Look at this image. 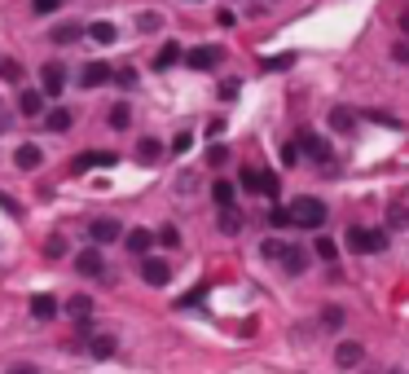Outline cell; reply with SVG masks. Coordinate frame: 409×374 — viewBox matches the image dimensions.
<instances>
[{"label":"cell","instance_id":"6da1fadb","mask_svg":"<svg viewBox=\"0 0 409 374\" xmlns=\"http://www.w3.org/2000/svg\"><path fill=\"white\" fill-rule=\"evenodd\" d=\"M291 224L317 234L321 224H326V203H321V198H313V194H299L295 203H291Z\"/></svg>","mask_w":409,"mask_h":374},{"label":"cell","instance_id":"7a4b0ae2","mask_svg":"<svg viewBox=\"0 0 409 374\" xmlns=\"http://www.w3.org/2000/svg\"><path fill=\"white\" fill-rule=\"evenodd\" d=\"M348 246H352L356 256L383 251V246H388V234H383V229H361V224H352V229H348Z\"/></svg>","mask_w":409,"mask_h":374},{"label":"cell","instance_id":"3957f363","mask_svg":"<svg viewBox=\"0 0 409 374\" xmlns=\"http://www.w3.org/2000/svg\"><path fill=\"white\" fill-rule=\"evenodd\" d=\"M40 88H44V97H58L66 88V66L62 62H44L40 66Z\"/></svg>","mask_w":409,"mask_h":374},{"label":"cell","instance_id":"277c9868","mask_svg":"<svg viewBox=\"0 0 409 374\" xmlns=\"http://www.w3.org/2000/svg\"><path fill=\"white\" fill-rule=\"evenodd\" d=\"M185 62H190V71H216L220 66V48L198 44V48H190V53H185Z\"/></svg>","mask_w":409,"mask_h":374},{"label":"cell","instance_id":"5b68a950","mask_svg":"<svg viewBox=\"0 0 409 374\" xmlns=\"http://www.w3.org/2000/svg\"><path fill=\"white\" fill-rule=\"evenodd\" d=\"M295 141H299V150H304L309 159H317V163H330V145H326L317 133H309V128H304V133H295Z\"/></svg>","mask_w":409,"mask_h":374},{"label":"cell","instance_id":"8992f818","mask_svg":"<svg viewBox=\"0 0 409 374\" xmlns=\"http://www.w3.org/2000/svg\"><path fill=\"white\" fill-rule=\"evenodd\" d=\"M106 80H115V71H110L106 62H84V66H80V84H84V88H101Z\"/></svg>","mask_w":409,"mask_h":374},{"label":"cell","instance_id":"52a82bcc","mask_svg":"<svg viewBox=\"0 0 409 374\" xmlns=\"http://www.w3.org/2000/svg\"><path fill=\"white\" fill-rule=\"evenodd\" d=\"M88 234H93V242H97V246H106V242H119V234H123V229H119V220L101 216V220H93V224H88Z\"/></svg>","mask_w":409,"mask_h":374},{"label":"cell","instance_id":"ba28073f","mask_svg":"<svg viewBox=\"0 0 409 374\" xmlns=\"http://www.w3.org/2000/svg\"><path fill=\"white\" fill-rule=\"evenodd\" d=\"M18 110L27 119H40L44 115V88H22L18 93Z\"/></svg>","mask_w":409,"mask_h":374},{"label":"cell","instance_id":"9c48e42d","mask_svg":"<svg viewBox=\"0 0 409 374\" xmlns=\"http://www.w3.org/2000/svg\"><path fill=\"white\" fill-rule=\"evenodd\" d=\"M75 269H80L84 278H101V273H106V260H101V251H97V246H88V251H80V256H75Z\"/></svg>","mask_w":409,"mask_h":374},{"label":"cell","instance_id":"30bf717a","mask_svg":"<svg viewBox=\"0 0 409 374\" xmlns=\"http://www.w3.org/2000/svg\"><path fill=\"white\" fill-rule=\"evenodd\" d=\"M335 361H339L343 370H356V365L366 361V348H361V343H352V339H343V343L335 348Z\"/></svg>","mask_w":409,"mask_h":374},{"label":"cell","instance_id":"8fae6325","mask_svg":"<svg viewBox=\"0 0 409 374\" xmlns=\"http://www.w3.org/2000/svg\"><path fill=\"white\" fill-rule=\"evenodd\" d=\"M40 159H44V155H40V145H36V141H22V145L14 150V163H18L22 172H36V167H40Z\"/></svg>","mask_w":409,"mask_h":374},{"label":"cell","instance_id":"7c38bea8","mask_svg":"<svg viewBox=\"0 0 409 374\" xmlns=\"http://www.w3.org/2000/svg\"><path fill=\"white\" fill-rule=\"evenodd\" d=\"M141 278H145L150 286H163V282L172 278V264H167V260H141Z\"/></svg>","mask_w":409,"mask_h":374},{"label":"cell","instance_id":"4fadbf2b","mask_svg":"<svg viewBox=\"0 0 409 374\" xmlns=\"http://www.w3.org/2000/svg\"><path fill=\"white\" fill-rule=\"evenodd\" d=\"M115 159H119V155H110V150H93V155H80L71 167H75V172H88V167H110Z\"/></svg>","mask_w":409,"mask_h":374},{"label":"cell","instance_id":"5bb4252c","mask_svg":"<svg viewBox=\"0 0 409 374\" xmlns=\"http://www.w3.org/2000/svg\"><path fill=\"white\" fill-rule=\"evenodd\" d=\"M88 353H93V357H101V361H106V357H115V335H106V331H93V335H88Z\"/></svg>","mask_w":409,"mask_h":374},{"label":"cell","instance_id":"9a60e30c","mask_svg":"<svg viewBox=\"0 0 409 374\" xmlns=\"http://www.w3.org/2000/svg\"><path fill=\"white\" fill-rule=\"evenodd\" d=\"M150 242H155V234H150V229H128V234H123V246H128L133 256H145Z\"/></svg>","mask_w":409,"mask_h":374},{"label":"cell","instance_id":"2e32d148","mask_svg":"<svg viewBox=\"0 0 409 374\" xmlns=\"http://www.w3.org/2000/svg\"><path fill=\"white\" fill-rule=\"evenodd\" d=\"M31 317L53 321V317H58V299H53V295H31Z\"/></svg>","mask_w":409,"mask_h":374},{"label":"cell","instance_id":"e0dca14e","mask_svg":"<svg viewBox=\"0 0 409 374\" xmlns=\"http://www.w3.org/2000/svg\"><path fill=\"white\" fill-rule=\"evenodd\" d=\"M185 53H181V44H176V40H167L163 48H159V58H155V71H172L176 62H181Z\"/></svg>","mask_w":409,"mask_h":374},{"label":"cell","instance_id":"ac0fdd59","mask_svg":"<svg viewBox=\"0 0 409 374\" xmlns=\"http://www.w3.org/2000/svg\"><path fill=\"white\" fill-rule=\"evenodd\" d=\"M330 128H335V133H352L356 128V115L348 106H335V110H330Z\"/></svg>","mask_w":409,"mask_h":374},{"label":"cell","instance_id":"d6986e66","mask_svg":"<svg viewBox=\"0 0 409 374\" xmlns=\"http://www.w3.org/2000/svg\"><path fill=\"white\" fill-rule=\"evenodd\" d=\"M282 269H286V273H304V269H309V251H304V246H286Z\"/></svg>","mask_w":409,"mask_h":374},{"label":"cell","instance_id":"ffe728a7","mask_svg":"<svg viewBox=\"0 0 409 374\" xmlns=\"http://www.w3.org/2000/svg\"><path fill=\"white\" fill-rule=\"evenodd\" d=\"M220 234H224V238L242 234V216H238L234 207H220Z\"/></svg>","mask_w":409,"mask_h":374},{"label":"cell","instance_id":"44dd1931","mask_svg":"<svg viewBox=\"0 0 409 374\" xmlns=\"http://www.w3.org/2000/svg\"><path fill=\"white\" fill-rule=\"evenodd\" d=\"M40 123H44V128H53V133H66V128H71V110L53 106V110H48V115H44Z\"/></svg>","mask_w":409,"mask_h":374},{"label":"cell","instance_id":"7402d4cb","mask_svg":"<svg viewBox=\"0 0 409 374\" xmlns=\"http://www.w3.org/2000/svg\"><path fill=\"white\" fill-rule=\"evenodd\" d=\"M137 155H141L145 163H155V159L163 155V141H159V137H141V141H137Z\"/></svg>","mask_w":409,"mask_h":374},{"label":"cell","instance_id":"603a6c76","mask_svg":"<svg viewBox=\"0 0 409 374\" xmlns=\"http://www.w3.org/2000/svg\"><path fill=\"white\" fill-rule=\"evenodd\" d=\"M80 36H84V31L75 27V22H58V27H53V44H75Z\"/></svg>","mask_w":409,"mask_h":374},{"label":"cell","instance_id":"cb8c5ba5","mask_svg":"<svg viewBox=\"0 0 409 374\" xmlns=\"http://www.w3.org/2000/svg\"><path fill=\"white\" fill-rule=\"evenodd\" d=\"M234 194H238V189L229 185V181H216V185H212V198H216V207H234Z\"/></svg>","mask_w":409,"mask_h":374},{"label":"cell","instance_id":"d4e9b609","mask_svg":"<svg viewBox=\"0 0 409 374\" xmlns=\"http://www.w3.org/2000/svg\"><path fill=\"white\" fill-rule=\"evenodd\" d=\"M66 313H71L75 321H84V317L93 313V299H88V295H75V299H71V304H66Z\"/></svg>","mask_w":409,"mask_h":374},{"label":"cell","instance_id":"484cf974","mask_svg":"<svg viewBox=\"0 0 409 374\" xmlns=\"http://www.w3.org/2000/svg\"><path fill=\"white\" fill-rule=\"evenodd\" d=\"M260 256H264V260H286V242L264 238V242H260Z\"/></svg>","mask_w":409,"mask_h":374},{"label":"cell","instance_id":"4316f807","mask_svg":"<svg viewBox=\"0 0 409 374\" xmlns=\"http://www.w3.org/2000/svg\"><path fill=\"white\" fill-rule=\"evenodd\" d=\"M106 123H110V128H128V123H133V110H128L123 102H115V106H110V119H106Z\"/></svg>","mask_w":409,"mask_h":374},{"label":"cell","instance_id":"83f0119b","mask_svg":"<svg viewBox=\"0 0 409 374\" xmlns=\"http://www.w3.org/2000/svg\"><path fill=\"white\" fill-rule=\"evenodd\" d=\"M159 27H163V14H155V9H145V14L137 18V31H145V36L159 31Z\"/></svg>","mask_w":409,"mask_h":374},{"label":"cell","instance_id":"f1b7e54d","mask_svg":"<svg viewBox=\"0 0 409 374\" xmlns=\"http://www.w3.org/2000/svg\"><path fill=\"white\" fill-rule=\"evenodd\" d=\"M260 185H264V172H260V167H242V189L260 194Z\"/></svg>","mask_w":409,"mask_h":374},{"label":"cell","instance_id":"f546056e","mask_svg":"<svg viewBox=\"0 0 409 374\" xmlns=\"http://www.w3.org/2000/svg\"><path fill=\"white\" fill-rule=\"evenodd\" d=\"M88 36H93L97 44H115V27H110V22H93Z\"/></svg>","mask_w":409,"mask_h":374},{"label":"cell","instance_id":"4dcf8cb0","mask_svg":"<svg viewBox=\"0 0 409 374\" xmlns=\"http://www.w3.org/2000/svg\"><path fill=\"white\" fill-rule=\"evenodd\" d=\"M286 66H295V53H282V58H264V62H260V71H269V75H273V71H286Z\"/></svg>","mask_w":409,"mask_h":374},{"label":"cell","instance_id":"1f68e13d","mask_svg":"<svg viewBox=\"0 0 409 374\" xmlns=\"http://www.w3.org/2000/svg\"><path fill=\"white\" fill-rule=\"evenodd\" d=\"M269 224H273V229H291V207H273Z\"/></svg>","mask_w":409,"mask_h":374},{"label":"cell","instance_id":"d6a6232c","mask_svg":"<svg viewBox=\"0 0 409 374\" xmlns=\"http://www.w3.org/2000/svg\"><path fill=\"white\" fill-rule=\"evenodd\" d=\"M317 256H321V260H335V256H339L335 238H326V234H321V238H317Z\"/></svg>","mask_w":409,"mask_h":374},{"label":"cell","instance_id":"836d02e7","mask_svg":"<svg viewBox=\"0 0 409 374\" xmlns=\"http://www.w3.org/2000/svg\"><path fill=\"white\" fill-rule=\"evenodd\" d=\"M159 242H163V246H176V242H181V229H176V224H163V229H159Z\"/></svg>","mask_w":409,"mask_h":374},{"label":"cell","instance_id":"e575fe53","mask_svg":"<svg viewBox=\"0 0 409 374\" xmlns=\"http://www.w3.org/2000/svg\"><path fill=\"white\" fill-rule=\"evenodd\" d=\"M299 159H304V150H299V141L291 137V141H286V150H282V163H299Z\"/></svg>","mask_w":409,"mask_h":374},{"label":"cell","instance_id":"d590c367","mask_svg":"<svg viewBox=\"0 0 409 374\" xmlns=\"http://www.w3.org/2000/svg\"><path fill=\"white\" fill-rule=\"evenodd\" d=\"M62 251H66V238L62 234H53V238L44 242V256H62Z\"/></svg>","mask_w":409,"mask_h":374},{"label":"cell","instance_id":"8d00e7d4","mask_svg":"<svg viewBox=\"0 0 409 374\" xmlns=\"http://www.w3.org/2000/svg\"><path fill=\"white\" fill-rule=\"evenodd\" d=\"M0 75H5L9 84H18V80H22V66H18V62H0Z\"/></svg>","mask_w":409,"mask_h":374},{"label":"cell","instance_id":"74e56055","mask_svg":"<svg viewBox=\"0 0 409 374\" xmlns=\"http://www.w3.org/2000/svg\"><path fill=\"white\" fill-rule=\"evenodd\" d=\"M115 80H119V88H137V71H133V66H123Z\"/></svg>","mask_w":409,"mask_h":374},{"label":"cell","instance_id":"f35d334b","mask_svg":"<svg viewBox=\"0 0 409 374\" xmlns=\"http://www.w3.org/2000/svg\"><path fill=\"white\" fill-rule=\"evenodd\" d=\"M388 224H396V229H400V224H409V212L405 207H388Z\"/></svg>","mask_w":409,"mask_h":374},{"label":"cell","instance_id":"ab89813d","mask_svg":"<svg viewBox=\"0 0 409 374\" xmlns=\"http://www.w3.org/2000/svg\"><path fill=\"white\" fill-rule=\"evenodd\" d=\"M234 22H238V14H234V9H220V14H216V27H224V31L234 27Z\"/></svg>","mask_w":409,"mask_h":374},{"label":"cell","instance_id":"60d3db41","mask_svg":"<svg viewBox=\"0 0 409 374\" xmlns=\"http://www.w3.org/2000/svg\"><path fill=\"white\" fill-rule=\"evenodd\" d=\"M224 159H229V155H224V145H212V150H207V163H212V167H220Z\"/></svg>","mask_w":409,"mask_h":374},{"label":"cell","instance_id":"b9f144b4","mask_svg":"<svg viewBox=\"0 0 409 374\" xmlns=\"http://www.w3.org/2000/svg\"><path fill=\"white\" fill-rule=\"evenodd\" d=\"M238 97V80H229V84H220V102H234Z\"/></svg>","mask_w":409,"mask_h":374},{"label":"cell","instance_id":"7bdbcfd3","mask_svg":"<svg viewBox=\"0 0 409 374\" xmlns=\"http://www.w3.org/2000/svg\"><path fill=\"white\" fill-rule=\"evenodd\" d=\"M370 119H374V123H383V128H396V123H400V119H392V115H388V110H374V115H370Z\"/></svg>","mask_w":409,"mask_h":374},{"label":"cell","instance_id":"ee69618b","mask_svg":"<svg viewBox=\"0 0 409 374\" xmlns=\"http://www.w3.org/2000/svg\"><path fill=\"white\" fill-rule=\"evenodd\" d=\"M190 145H194V137H190V133H181V137H176V141H172V150H176V155H185V150H190Z\"/></svg>","mask_w":409,"mask_h":374},{"label":"cell","instance_id":"f6af8a7d","mask_svg":"<svg viewBox=\"0 0 409 374\" xmlns=\"http://www.w3.org/2000/svg\"><path fill=\"white\" fill-rule=\"evenodd\" d=\"M31 5H36V14H53L62 0H31Z\"/></svg>","mask_w":409,"mask_h":374},{"label":"cell","instance_id":"bcb514c9","mask_svg":"<svg viewBox=\"0 0 409 374\" xmlns=\"http://www.w3.org/2000/svg\"><path fill=\"white\" fill-rule=\"evenodd\" d=\"M321 317H326V326H339V321H343V313H339V308H326Z\"/></svg>","mask_w":409,"mask_h":374},{"label":"cell","instance_id":"7dc6e473","mask_svg":"<svg viewBox=\"0 0 409 374\" xmlns=\"http://www.w3.org/2000/svg\"><path fill=\"white\" fill-rule=\"evenodd\" d=\"M392 58H396V62H405V66H409V44H396V48H392Z\"/></svg>","mask_w":409,"mask_h":374},{"label":"cell","instance_id":"c3c4849f","mask_svg":"<svg viewBox=\"0 0 409 374\" xmlns=\"http://www.w3.org/2000/svg\"><path fill=\"white\" fill-rule=\"evenodd\" d=\"M9 374H36V365H18V370H9Z\"/></svg>","mask_w":409,"mask_h":374},{"label":"cell","instance_id":"681fc988","mask_svg":"<svg viewBox=\"0 0 409 374\" xmlns=\"http://www.w3.org/2000/svg\"><path fill=\"white\" fill-rule=\"evenodd\" d=\"M400 27H405V31H409V14H405V18H400Z\"/></svg>","mask_w":409,"mask_h":374}]
</instances>
